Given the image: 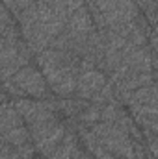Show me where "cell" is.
Returning a JSON list of instances; mask_svg holds the SVG:
<instances>
[{
    "mask_svg": "<svg viewBox=\"0 0 158 159\" xmlns=\"http://www.w3.org/2000/svg\"><path fill=\"white\" fill-rule=\"evenodd\" d=\"M13 83L21 87V93L30 94V96H45V91H47L45 80H41V76L32 67H24L22 70L15 72Z\"/></svg>",
    "mask_w": 158,
    "mask_h": 159,
    "instance_id": "6da1fadb",
    "label": "cell"
}]
</instances>
